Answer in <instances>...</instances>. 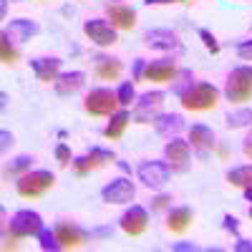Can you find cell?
I'll list each match as a JSON object with an SVG mask.
<instances>
[{
  "instance_id": "d6986e66",
  "label": "cell",
  "mask_w": 252,
  "mask_h": 252,
  "mask_svg": "<svg viewBox=\"0 0 252 252\" xmlns=\"http://www.w3.org/2000/svg\"><path fill=\"white\" fill-rule=\"evenodd\" d=\"M154 126H157V134L164 136V139H174L182 129H184V119L179 114H159L154 119Z\"/></svg>"
},
{
  "instance_id": "f1b7e54d",
  "label": "cell",
  "mask_w": 252,
  "mask_h": 252,
  "mask_svg": "<svg viewBox=\"0 0 252 252\" xmlns=\"http://www.w3.org/2000/svg\"><path fill=\"white\" fill-rule=\"evenodd\" d=\"M38 240H40V250H46V252L61 250V247H58V240H56V232H51V229H40Z\"/></svg>"
},
{
  "instance_id": "9a60e30c",
  "label": "cell",
  "mask_w": 252,
  "mask_h": 252,
  "mask_svg": "<svg viewBox=\"0 0 252 252\" xmlns=\"http://www.w3.org/2000/svg\"><path fill=\"white\" fill-rule=\"evenodd\" d=\"M106 15L111 20V26L119 31H134L136 26V10L129 5H106Z\"/></svg>"
},
{
  "instance_id": "b9f144b4",
  "label": "cell",
  "mask_w": 252,
  "mask_h": 252,
  "mask_svg": "<svg viewBox=\"0 0 252 252\" xmlns=\"http://www.w3.org/2000/svg\"><path fill=\"white\" fill-rule=\"evenodd\" d=\"M245 199H247V202H252V184H250V187H245Z\"/></svg>"
},
{
  "instance_id": "8d00e7d4",
  "label": "cell",
  "mask_w": 252,
  "mask_h": 252,
  "mask_svg": "<svg viewBox=\"0 0 252 252\" xmlns=\"http://www.w3.org/2000/svg\"><path fill=\"white\" fill-rule=\"evenodd\" d=\"M0 139H3V146H0V149L8 152V146H13V134H8V131H0Z\"/></svg>"
},
{
  "instance_id": "5bb4252c",
  "label": "cell",
  "mask_w": 252,
  "mask_h": 252,
  "mask_svg": "<svg viewBox=\"0 0 252 252\" xmlns=\"http://www.w3.org/2000/svg\"><path fill=\"white\" fill-rule=\"evenodd\" d=\"M164 154H166V164L172 166V172H184L189 164V141H182L174 136L164 146Z\"/></svg>"
},
{
  "instance_id": "8992f818",
  "label": "cell",
  "mask_w": 252,
  "mask_h": 252,
  "mask_svg": "<svg viewBox=\"0 0 252 252\" xmlns=\"http://www.w3.org/2000/svg\"><path fill=\"white\" fill-rule=\"evenodd\" d=\"M139 182H144L149 189H161L166 182H169V174H172V166L166 161H141L139 164Z\"/></svg>"
},
{
  "instance_id": "7c38bea8",
  "label": "cell",
  "mask_w": 252,
  "mask_h": 252,
  "mask_svg": "<svg viewBox=\"0 0 252 252\" xmlns=\"http://www.w3.org/2000/svg\"><path fill=\"white\" fill-rule=\"evenodd\" d=\"M119 224H121V229H124L126 235L139 237V235L146 232V227H149V215H146L144 207H136V204H134L131 209H126V212L121 215Z\"/></svg>"
},
{
  "instance_id": "f35d334b",
  "label": "cell",
  "mask_w": 252,
  "mask_h": 252,
  "mask_svg": "<svg viewBox=\"0 0 252 252\" xmlns=\"http://www.w3.org/2000/svg\"><path fill=\"white\" fill-rule=\"evenodd\" d=\"M235 250H237V252H252V245L245 242V240H240V242L235 245Z\"/></svg>"
},
{
  "instance_id": "3957f363",
  "label": "cell",
  "mask_w": 252,
  "mask_h": 252,
  "mask_svg": "<svg viewBox=\"0 0 252 252\" xmlns=\"http://www.w3.org/2000/svg\"><path fill=\"white\" fill-rule=\"evenodd\" d=\"M224 96L232 103H242L252 98V66H237L229 71Z\"/></svg>"
},
{
  "instance_id": "4316f807",
  "label": "cell",
  "mask_w": 252,
  "mask_h": 252,
  "mask_svg": "<svg viewBox=\"0 0 252 252\" xmlns=\"http://www.w3.org/2000/svg\"><path fill=\"white\" fill-rule=\"evenodd\" d=\"M177 83H174V94L177 96H184L189 89H192V81H194V76H192V71L189 68H182V71H177Z\"/></svg>"
},
{
  "instance_id": "83f0119b",
  "label": "cell",
  "mask_w": 252,
  "mask_h": 252,
  "mask_svg": "<svg viewBox=\"0 0 252 252\" xmlns=\"http://www.w3.org/2000/svg\"><path fill=\"white\" fill-rule=\"evenodd\" d=\"M0 58H3L5 66H13V63L18 61V51L10 46V38H8L5 33L0 35Z\"/></svg>"
},
{
  "instance_id": "74e56055",
  "label": "cell",
  "mask_w": 252,
  "mask_h": 252,
  "mask_svg": "<svg viewBox=\"0 0 252 252\" xmlns=\"http://www.w3.org/2000/svg\"><path fill=\"white\" fill-rule=\"evenodd\" d=\"M242 152H245V157L247 159H252V134L245 139V146H242Z\"/></svg>"
},
{
  "instance_id": "d6a6232c",
  "label": "cell",
  "mask_w": 252,
  "mask_h": 252,
  "mask_svg": "<svg viewBox=\"0 0 252 252\" xmlns=\"http://www.w3.org/2000/svg\"><path fill=\"white\" fill-rule=\"evenodd\" d=\"M56 159H58L63 166L71 164V149H68L66 144H58V146H56Z\"/></svg>"
},
{
  "instance_id": "9c48e42d",
  "label": "cell",
  "mask_w": 252,
  "mask_h": 252,
  "mask_svg": "<svg viewBox=\"0 0 252 252\" xmlns=\"http://www.w3.org/2000/svg\"><path fill=\"white\" fill-rule=\"evenodd\" d=\"M136 197V187L129 179H114L111 184H106L101 189V199L106 204H129Z\"/></svg>"
},
{
  "instance_id": "ffe728a7",
  "label": "cell",
  "mask_w": 252,
  "mask_h": 252,
  "mask_svg": "<svg viewBox=\"0 0 252 252\" xmlns=\"http://www.w3.org/2000/svg\"><path fill=\"white\" fill-rule=\"evenodd\" d=\"M192 222H194L192 209H189V207H177V209L169 212V217H166V229L174 232V235H184Z\"/></svg>"
},
{
  "instance_id": "277c9868",
  "label": "cell",
  "mask_w": 252,
  "mask_h": 252,
  "mask_svg": "<svg viewBox=\"0 0 252 252\" xmlns=\"http://www.w3.org/2000/svg\"><path fill=\"white\" fill-rule=\"evenodd\" d=\"M179 98H182V106L187 111H212L220 103V91L212 83H197V86H192Z\"/></svg>"
},
{
  "instance_id": "7402d4cb",
  "label": "cell",
  "mask_w": 252,
  "mask_h": 252,
  "mask_svg": "<svg viewBox=\"0 0 252 252\" xmlns=\"http://www.w3.org/2000/svg\"><path fill=\"white\" fill-rule=\"evenodd\" d=\"M189 141H192L194 149L207 152V149L215 146V131L209 129V126H204V124H194L192 129H189Z\"/></svg>"
},
{
  "instance_id": "ee69618b",
  "label": "cell",
  "mask_w": 252,
  "mask_h": 252,
  "mask_svg": "<svg viewBox=\"0 0 252 252\" xmlns=\"http://www.w3.org/2000/svg\"><path fill=\"white\" fill-rule=\"evenodd\" d=\"M172 3H189V0H172Z\"/></svg>"
},
{
  "instance_id": "6da1fadb",
  "label": "cell",
  "mask_w": 252,
  "mask_h": 252,
  "mask_svg": "<svg viewBox=\"0 0 252 252\" xmlns=\"http://www.w3.org/2000/svg\"><path fill=\"white\" fill-rule=\"evenodd\" d=\"M53 184H56L53 172L35 169V172H28V174L20 177L15 182V189H18V194L23 199H38V197H43L48 189H53Z\"/></svg>"
},
{
  "instance_id": "603a6c76",
  "label": "cell",
  "mask_w": 252,
  "mask_h": 252,
  "mask_svg": "<svg viewBox=\"0 0 252 252\" xmlns=\"http://www.w3.org/2000/svg\"><path fill=\"white\" fill-rule=\"evenodd\" d=\"M124 66L119 58H106V56H96V76L103 81H116L121 76Z\"/></svg>"
},
{
  "instance_id": "f6af8a7d",
  "label": "cell",
  "mask_w": 252,
  "mask_h": 252,
  "mask_svg": "<svg viewBox=\"0 0 252 252\" xmlns=\"http://www.w3.org/2000/svg\"><path fill=\"white\" fill-rule=\"evenodd\" d=\"M250 220H252V207H250Z\"/></svg>"
},
{
  "instance_id": "836d02e7",
  "label": "cell",
  "mask_w": 252,
  "mask_h": 252,
  "mask_svg": "<svg viewBox=\"0 0 252 252\" xmlns=\"http://www.w3.org/2000/svg\"><path fill=\"white\" fill-rule=\"evenodd\" d=\"M237 56L242 61H252V38L250 40H242V43L237 46Z\"/></svg>"
},
{
  "instance_id": "d590c367",
  "label": "cell",
  "mask_w": 252,
  "mask_h": 252,
  "mask_svg": "<svg viewBox=\"0 0 252 252\" xmlns=\"http://www.w3.org/2000/svg\"><path fill=\"white\" fill-rule=\"evenodd\" d=\"M169 202H172V197L161 194V197H157V199H154V207H152V209H154V212H157V209H164V207L169 204Z\"/></svg>"
},
{
  "instance_id": "d4e9b609",
  "label": "cell",
  "mask_w": 252,
  "mask_h": 252,
  "mask_svg": "<svg viewBox=\"0 0 252 252\" xmlns=\"http://www.w3.org/2000/svg\"><path fill=\"white\" fill-rule=\"evenodd\" d=\"M227 182L232 187H250L252 184V164L247 166H237V169L227 172Z\"/></svg>"
},
{
  "instance_id": "44dd1931",
  "label": "cell",
  "mask_w": 252,
  "mask_h": 252,
  "mask_svg": "<svg viewBox=\"0 0 252 252\" xmlns=\"http://www.w3.org/2000/svg\"><path fill=\"white\" fill-rule=\"evenodd\" d=\"M35 33H38V26L31 23V20H26V18L13 20V23L5 28V35L10 40H15V43H26V40H31V35H35Z\"/></svg>"
},
{
  "instance_id": "1f68e13d",
  "label": "cell",
  "mask_w": 252,
  "mask_h": 252,
  "mask_svg": "<svg viewBox=\"0 0 252 252\" xmlns=\"http://www.w3.org/2000/svg\"><path fill=\"white\" fill-rule=\"evenodd\" d=\"M199 38H202V43H204V48L212 53V56H217L220 53V43H217V38L209 33L207 28H199Z\"/></svg>"
},
{
  "instance_id": "e575fe53",
  "label": "cell",
  "mask_w": 252,
  "mask_h": 252,
  "mask_svg": "<svg viewBox=\"0 0 252 252\" xmlns=\"http://www.w3.org/2000/svg\"><path fill=\"white\" fill-rule=\"evenodd\" d=\"M224 229H227V232H232V235H237V229H240V224H237V217L227 215V217H224Z\"/></svg>"
},
{
  "instance_id": "ac0fdd59",
  "label": "cell",
  "mask_w": 252,
  "mask_h": 252,
  "mask_svg": "<svg viewBox=\"0 0 252 252\" xmlns=\"http://www.w3.org/2000/svg\"><path fill=\"white\" fill-rule=\"evenodd\" d=\"M83 81H86V73H83V71H71V73H61L53 81V86H56L58 96H71V94L81 91Z\"/></svg>"
},
{
  "instance_id": "cb8c5ba5",
  "label": "cell",
  "mask_w": 252,
  "mask_h": 252,
  "mask_svg": "<svg viewBox=\"0 0 252 252\" xmlns=\"http://www.w3.org/2000/svg\"><path fill=\"white\" fill-rule=\"evenodd\" d=\"M129 121H131L129 111H116V114H111V121L106 124V129H103V136L111 139V141L121 139L124 131H126V126H129Z\"/></svg>"
},
{
  "instance_id": "f546056e",
  "label": "cell",
  "mask_w": 252,
  "mask_h": 252,
  "mask_svg": "<svg viewBox=\"0 0 252 252\" xmlns=\"http://www.w3.org/2000/svg\"><path fill=\"white\" fill-rule=\"evenodd\" d=\"M116 96H119V106H131V101L136 98L134 83H121L119 91H116Z\"/></svg>"
},
{
  "instance_id": "7bdbcfd3",
  "label": "cell",
  "mask_w": 252,
  "mask_h": 252,
  "mask_svg": "<svg viewBox=\"0 0 252 252\" xmlns=\"http://www.w3.org/2000/svg\"><path fill=\"white\" fill-rule=\"evenodd\" d=\"M172 250H194V245H172Z\"/></svg>"
},
{
  "instance_id": "4fadbf2b",
  "label": "cell",
  "mask_w": 252,
  "mask_h": 252,
  "mask_svg": "<svg viewBox=\"0 0 252 252\" xmlns=\"http://www.w3.org/2000/svg\"><path fill=\"white\" fill-rule=\"evenodd\" d=\"M53 232H56V240H58V247L61 250H73V247H81L83 242L89 240V235L83 232V229H78L76 224L71 222H61L53 227Z\"/></svg>"
},
{
  "instance_id": "30bf717a",
  "label": "cell",
  "mask_w": 252,
  "mask_h": 252,
  "mask_svg": "<svg viewBox=\"0 0 252 252\" xmlns=\"http://www.w3.org/2000/svg\"><path fill=\"white\" fill-rule=\"evenodd\" d=\"M144 43L149 46V48H154V51H174V53H182L184 48H182V40H179V35L177 33H172V31H166V28H154V31H146V35H144Z\"/></svg>"
},
{
  "instance_id": "60d3db41",
  "label": "cell",
  "mask_w": 252,
  "mask_h": 252,
  "mask_svg": "<svg viewBox=\"0 0 252 252\" xmlns=\"http://www.w3.org/2000/svg\"><path fill=\"white\" fill-rule=\"evenodd\" d=\"M164 3H172V0H146V5H164Z\"/></svg>"
},
{
  "instance_id": "484cf974",
  "label": "cell",
  "mask_w": 252,
  "mask_h": 252,
  "mask_svg": "<svg viewBox=\"0 0 252 252\" xmlns=\"http://www.w3.org/2000/svg\"><path fill=\"white\" fill-rule=\"evenodd\" d=\"M227 126L229 129H242V126H250L252 124V109H237L232 114H227Z\"/></svg>"
},
{
  "instance_id": "4dcf8cb0",
  "label": "cell",
  "mask_w": 252,
  "mask_h": 252,
  "mask_svg": "<svg viewBox=\"0 0 252 252\" xmlns=\"http://www.w3.org/2000/svg\"><path fill=\"white\" fill-rule=\"evenodd\" d=\"M31 164H33V157H18V159H13V164H8V174H20V172H26V169H31Z\"/></svg>"
},
{
  "instance_id": "52a82bcc",
  "label": "cell",
  "mask_w": 252,
  "mask_h": 252,
  "mask_svg": "<svg viewBox=\"0 0 252 252\" xmlns=\"http://www.w3.org/2000/svg\"><path fill=\"white\" fill-rule=\"evenodd\" d=\"M83 33L89 35L91 43H96V46H101V48H109V46H114L116 40H119L114 26L106 23V20H101V18L86 20V23H83Z\"/></svg>"
},
{
  "instance_id": "5b68a950",
  "label": "cell",
  "mask_w": 252,
  "mask_h": 252,
  "mask_svg": "<svg viewBox=\"0 0 252 252\" xmlns=\"http://www.w3.org/2000/svg\"><path fill=\"white\" fill-rule=\"evenodd\" d=\"M119 96L111 89H94L86 98H83V111L89 116H111L116 114Z\"/></svg>"
},
{
  "instance_id": "ba28073f",
  "label": "cell",
  "mask_w": 252,
  "mask_h": 252,
  "mask_svg": "<svg viewBox=\"0 0 252 252\" xmlns=\"http://www.w3.org/2000/svg\"><path fill=\"white\" fill-rule=\"evenodd\" d=\"M164 103V94L161 91H146L139 96L136 109H134V121L136 124H149L157 119V111L161 109Z\"/></svg>"
},
{
  "instance_id": "8fae6325",
  "label": "cell",
  "mask_w": 252,
  "mask_h": 252,
  "mask_svg": "<svg viewBox=\"0 0 252 252\" xmlns=\"http://www.w3.org/2000/svg\"><path fill=\"white\" fill-rule=\"evenodd\" d=\"M114 159H116V154H114V152H109V149H98V146H94V149H91L89 154L76 157L71 164H73V169H76L78 174H89V172L98 169V166L109 164V161H114Z\"/></svg>"
},
{
  "instance_id": "e0dca14e",
  "label": "cell",
  "mask_w": 252,
  "mask_h": 252,
  "mask_svg": "<svg viewBox=\"0 0 252 252\" xmlns=\"http://www.w3.org/2000/svg\"><path fill=\"white\" fill-rule=\"evenodd\" d=\"M177 71L179 68L174 66V61H154V63H149V66L144 68V78L164 83V81H174Z\"/></svg>"
},
{
  "instance_id": "2e32d148",
  "label": "cell",
  "mask_w": 252,
  "mask_h": 252,
  "mask_svg": "<svg viewBox=\"0 0 252 252\" xmlns=\"http://www.w3.org/2000/svg\"><path fill=\"white\" fill-rule=\"evenodd\" d=\"M31 66H33V73L38 76V81H43V83H51L56 81L61 73V58L56 56H48V58H33L31 61Z\"/></svg>"
},
{
  "instance_id": "ab89813d",
  "label": "cell",
  "mask_w": 252,
  "mask_h": 252,
  "mask_svg": "<svg viewBox=\"0 0 252 252\" xmlns=\"http://www.w3.org/2000/svg\"><path fill=\"white\" fill-rule=\"evenodd\" d=\"M144 68H146L144 61H136V66H134V78H141V76H144Z\"/></svg>"
},
{
  "instance_id": "7a4b0ae2",
  "label": "cell",
  "mask_w": 252,
  "mask_h": 252,
  "mask_svg": "<svg viewBox=\"0 0 252 252\" xmlns=\"http://www.w3.org/2000/svg\"><path fill=\"white\" fill-rule=\"evenodd\" d=\"M43 229V220H40L38 212H33V209H20V212L13 215L10 220V227H8V240L5 247H15L13 240L18 237H38V232Z\"/></svg>"
}]
</instances>
